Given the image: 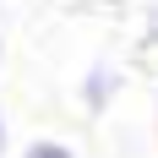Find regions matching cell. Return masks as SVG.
<instances>
[{"instance_id": "1", "label": "cell", "mask_w": 158, "mask_h": 158, "mask_svg": "<svg viewBox=\"0 0 158 158\" xmlns=\"http://www.w3.org/2000/svg\"><path fill=\"white\" fill-rule=\"evenodd\" d=\"M120 93H126V65H120V60H93V65L77 77V104H82L87 120L109 114Z\"/></svg>"}, {"instance_id": "2", "label": "cell", "mask_w": 158, "mask_h": 158, "mask_svg": "<svg viewBox=\"0 0 158 158\" xmlns=\"http://www.w3.org/2000/svg\"><path fill=\"white\" fill-rule=\"evenodd\" d=\"M22 158H77V147L60 136H33V142H22Z\"/></svg>"}, {"instance_id": "3", "label": "cell", "mask_w": 158, "mask_h": 158, "mask_svg": "<svg viewBox=\"0 0 158 158\" xmlns=\"http://www.w3.org/2000/svg\"><path fill=\"white\" fill-rule=\"evenodd\" d=\"M142 49H158V0L142 11Z\"/></svg>"}, {"instance_id": "4", "label": "cell", "mask_w": 158, "mask_h": 158, "mask_svg": "<svg viewBox=\"0 0 158 158\" xmlns=\"http://www.w3.org/2000/svg\"><path fill=\"white\" fill-rule=\"evenodd\" d=\"M11 153V120H6V104H0V158Z\"/></svg>"}, {"instance_id": "5", "label": "cell", "mask_w": 158, "mask_h": 158, "mask_svg": "<svg viewBox=\"0 0 158 158\" xmlns=\"http://www.w3.org/2000/svg\"><path fill=\"white\" fill-rule=\"evenodd\" d=\"M0 65H6V33H0Z\"/></svg>"}]
</instances>
